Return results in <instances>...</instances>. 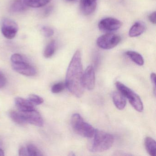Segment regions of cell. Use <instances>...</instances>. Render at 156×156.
Wrapping results in <instances>:
<instances>
[{
	"label": "cell",
	"instance_id": "obj_1",
	"mask_svg": "<svg viewBox=\"0 0 156 156\" xmlns=\"http://www.w3.org/2000/svg\"><path fill=\"white\" fill-rule=\"evenodd\" d=\"M83 73L81 53L78 50L75 53L69 64L65 83L67 89L77 98L83 95L84 90L83 83Z\"/></svg>",
	"mask_w": 156,
	"mask_h": 156
},
{
	"label": "cell",
	"instance_id": "obj_2",
	"mask_svg": "<svg viewBox=\"0 0 156 156\" xmlns=\"http://www.w3.org/2000/svg\"><path fill=\"white\" fill-rule=\"evenodd\" d=\"M94 140L90 147L92 152H103L108 150L113 146L114 137L113 135L103 130L95 129Z\"/></svg>",
	"mask_w": 156,
	"mask_h": 156
},
{
	"label": "cell",
	"instance_id": "obj_3",
	"mask_svg": "<svg viewBox=\"0 0 156 156\" xmlns=\"http://www.w3.org/2000/svg\"><path fill=\"white\" fill-rule=\"evenodd\" d=\"M11 61L12 68L19 73L28 76H34L36 74V69L30 64L26 58L22 55H12Z\"/></svg>",
	"mask_w": 156,
	"mask_h": 156
},
{
	"label": "cell",
	"instance_id": "obj_4",
	"mask_svg": "<svg viewBox=\"0 0 156 156\" xmlns=\"http://www.w3.org/2000/svg\"><path fill=\"white\" fill-rule=\"evenodd\" d=\"M71 125L74 131L78 135L85 137L92 138L95 130L93 126L86 122L78 114H75L71 119Z\"/></svg>",
	"mask_w": 156,
	"mask_h": 156
},
{
	"label": "cell",
	"instance_id": "obj_5",
	"mask_svg": "<svg viewBox=\"0 0 156 156\" xmlns=\"http://www.w3.org/2000/svg\"><path fill=\"white\" fill-rule=\"evenodd\" d=\"M115 85L119 92L128 99L131 105L136 111L139 112L143 111V103L138 95L120 82H116Z\"/></svg>",
	"mask_w": 156,
	"mask_h": 156
},
{
	"label": "cell",
	"instance_id": "obj_6",
	"mask_svg": "<svg viewBox=\"0 0 156 156\" xmlns=\"http://www.w3.org/2000/svg\"><path fill=\"white\" fill-rule=\"evenodd\" d=\"M119 35L115 34L108 33L103 34L97 40L98 46L104 50H110L117 46L121 41Z\"/></svg>",
	"mask_w": 156,
	"mask_h": 156
},
{
	"label": "cell",
	"instance_id": "obj_7",
	"mask_svg": "<svg viewBox=\"0 0 156 156\" xmlns=\"http://www.w3.org/2000/svg\"><path fill=\"white\" fill-rule=\"evenodd\" d=\"M1 30L3 36L9 40L15 38L19 31V26L14 21L4 18L1 23Z\"/></svg>",
	"mask_w": 156,
	"mask_h": 156
},
{
	"label": "cell",
	"instance_id": "obj_8",
	"mask_svg": "<svg viewBox=\"0 0 156 156\" xmlns=\"http://www.w3.org/2000/svg\"><path fill=\"white\" fill-rule=\"evenodd\" d=\"M122 23L119 20L113 18H106L101 20L98 24L100 30L105 32L115 31L120 29Z\"/></svg>",
	"mask_w": 156,
	"mask_h": 156
},
{
	"label": "cell",
	"instance_id": "obj_9",
	"mask_svg": "<svg viewBox=\"0 0 156 156\" xmlns=\"http://www.w3.org/2000/svg\"><path fill=\"white\" fill-rule=\"evenodd\" d=\"M26 123H30L37 126H43L44 121L41 114L35 109L25 112H20Z\"/></svg>",
	"mask_w": 156,
	"mask_h": 156
},
{
	"label": "cell",
	"instance_id": "obj_10",
	"mask_svg": "<svg viewBox=\"0 0 156 156\" xmlns=\"http://www.w3.org/2000/svg\"><path fill=\"white\" fill-rule=\"evenodd\" d=\"M83 83L84 88L93 90L95 85L94 70L92 66H89L83 73Z\"/></svg>",
	"mask_w": 156,
	"mask_h": 156
},
{
	"label": "cell",
	"instance_id": "obj_11",
	"mask_svg": "<svg viewBox=\"0 0 156 156\" xmlns=\"http://www.w3.org/2000/svg\"><path fill=\"white\" fill-rule=\"evenodd\" d=\"M97 0H80V9L85 16L91 15L96 9Z\"/></svg>",
	"mask_w": 156,
	"mask_h": 156
},
{
	"label": "cell",
	"instance_id": "obj_12",
	"mask_svg": "<svg viewBox=\"0 0 156 156\" xmlns=\"http://www.w3.org/2000/svg\"><path fill=\"white\" fill-rule=\"evenodd\" d=\"M15 104L20 112H25L34 109V105L30 101L22 98H16L15 99Z\"/></svg>",
	"mask_w": 156,
	"mask_h": 156
},
{
	"label": "cell",
	"instance_id": "obj_13",
	"mask_svg": "<svg viewBox=\"0 0 156 156\" xmlns=\"http://www.w3.org/2000/svg\"><path fill=\"white\" fill-rule=\"evenodd\" d=\"M146 30V26L141 22L135 23L129 29V35L130 37H136L140 36Z\"/></svg>",
	"mask_w": 156,
	"mask_h": 156
},
{
	"label": "cell",
	"instance_id": "obj_14",
	"mask_svg": "<svg viewBox=\"0 0 156 156\" xmlns=\"http://www.w3.org/2000/svg\"><path fill=\"white\" fill-rule=\"evenodd\" d=\"M112 98L115 106L118 109L122 110L126 107V97L119 92H114L112 94Z\"/></svg>",
	"mask_w": 156,
	"mask_h": 156
},
{
	"label": "cell",
	"instance_id": "obj_15",
	"mask_svg": "<svg viewBox=\"0 0 156 156\" xmlns=\"http://www.w3.org/2000/svg\"><path fill=\"white\" fill-rule=\"evenodd\" d=\"M28 8L23 0H13L11 4L10 9L12 12L18 13L25 11Z\"/></svg>",
	"mask_w": 156,
	"mask_h": 156
},
{
	"label": "cell",
	"instance_id": "obj_16",
	"mask_svg": "<svg viewBox=\"0 0 156 156\" xmlns=\"http://www.w3.org/2000/svg\"><path fill=\"white\" fill-rule=\"evenodd\" d=\"M145 146L146 150L151 156L156 155V141L151 137H147L145 139Z\"/></svg>",
	"mask_w": 156,
	"mask_h": 156
},
{
	"label": "cell",
	"instance_id": "obj_17",
	"mask_svg": "<svg viewBox=\"0 0 156 156\" xmlns=\"http://www.w3.org/2000/svg\"><path fill=\"white\" fill-rule=\"evenodd\" d=\"M126 54L127 56L129 57V59H131L134 62L138 65L141 66L144 64V59L142 55L139 53L134 51H129L126 52Z\"/></svg>",
	"mask_w": 156,
	"mask_h": 156
},
{
	"label": "cell",
	"instance_id": "obj_18",
	"mask_svg": "<svg viewBox=\"0 0 156 156\" xmlns=\"http://www.w3.org/2000/svg\"><path fill=\"white\" fill-rule=\"evenodd\" d=\"M28 7L38 8L45 6L51 0H23Z\"/></svg>",
	"mask_w": 156,
	"mask_h": 156
},
{
	"label": "cell",
	"instance_id": "obj_19",
	"mask_svg": "<svg viewBox=\"0 0 156 156\" xmlns=\"http://www.w3.org/2000/svg\"><path fill=\"white\" fill-rule=\"evenodd\" d=\"M56 50V42L52 41L47 44L44 52V55L46 58L51 57L54 55Z\"/></svg>",
	"mask_w": 156,
	"mask_h": 156
},
{
	"label": "cell",
	"instance_id": "obj_20",
	"mask_svg": "<svg viewBox=\"0 0 156 156\" xmlns=\"http://www.w3.org/2000/svg\"><path fill=\"white\" fill-rule=\"evenodd\" d=\"M9 116L11 119L18 125H23L26 123L20 112H18L12 110L10 112Z\"/></svg>",
	"mask_w": 156,
	"mask_h": 156
},
{
	"label": "cell",
	"instance_id": "obj_21",
	"mask_svg": "<svg viewBox=\"0 0 156 156\" xmlns=\"http://www.w3.org/2000/svg\"><path fill=\"white\" fill-rule=\"evenodd\" d=\"M27 152L28 155L30 156H43V154L41 151L34 145L33 144H29L27 147Z\"/></svg>",
	"mask_w": 156,
	"mask_h": 156
},
{
	"label": "cell",
	"instance_id": "obj_22",
	"mask_svg": "<svg viewBox=\"0 0 156 156\" xmlns=\"http://www.w3.org/2000/svg\"><path fill=\"white\" fill-rule=\"evenodd\" d=\"M28 99L34 105H41L44 102L43 99L41 97L34 94L30 95Z\"/></svg>",
	"mask_w": 156,
	"mask_h": 156
},
{
	"label": "cell",
	"instance_id": "obj_23",
	"mask_svg": "<svg viewBox=\"0 0 156 156\" xmlns=\"http://www.w3.org/2000/svg\"><path fill=\"white\" fill-rule=\"evenodd\" d=\"M66 85L63 83H59L53 86L51 91L54 94H59L63 91Z\"/></svg>",
	"mask_w": 156,
	"mask_h": 156
},
{
	"label": "cell",
	"instance_id": "obj_24",
	"mask_svg": "<svg viewBox=\"0 0 156 156\" xmlns=\"http://www.w3.org/2000/svg\"><path fill=\"white\" fill-rule=\"evenodd\" d=\"M41 31L44 36L46 38L51 37L54 34V30L48 26H43L42 27Z\"/></svg>",
	"mask_w": 156,
	"mask_h": 156
},
{
	"label": "cell",
	"instance_id": "obj_25",
	"mask_svg": "<svg viewBox=\"0 0 156 156\" xmlns=\"http://www.w3.org/2000/svg\"><path fill=\"white\" fill-rule=\"evenodd\" d=\"M7 83V79L4 74L0 71V88L4 87Z\"/></svg>",
	"mask_w": 156,
	"mask_h": 156
},
{
	"label": "cell",
	"instance_id": "obj_26",
	"mask_svg": "<svg viewBox=\"0 0 156 156\" xmlns=\"http://www.w3.org/2000/svg\"><path fill=\"white\" fill-rule=\"evenodd\" d=\"M156 12L154 11L151 12L148 16V20L151 23L155 24L156 23Z\"/></svg>",
	"mask_w": 156,
	"mask_h": 156
},
{
	"label": "cell",
	"instance_id": "obj_27",
	"mask_svg": "<svg viewBox=\"0 0 156 156\" xmlns=\"http://www.w3.org/2000/svg\"><path fill=\"white\" fill-rule=\"evenodd\" d=\"M53 10V8L52 6H49L44 11L43 13V16L45 17H48L52 12Z\"/></svg>",
	"mask_w": 156,
	"mask_h": 156
},
{
	"label": "cell",
	"instance_id": "obj_28",
	"mask_svg": "<svg viewBox=\"0 0 156 156\" xmlns=\"http://www.w3.org/2000/svg\"><path fill=\"white\" fill-rule=\"evenodd\" d=\"M151 79L153 87L154 94H156V74L154 73H152L151 75Z\"/></svg>",
	"mask_w": 156,
	"mask_h": 156
},
{
	"label": "cell",
	"instance_id": "obj_29",
	"mask_svg": "<svg viewBox=\"0 0 156 156\" xmlns=\"http://www.w3.org/2000/svg\"><path fill=\"white\" fill-rule=\"evenodd\" d=\"M19 155L20 156H29L27 149L24 147H22L19 150Z\"/></svg>",
	"mask_w": 156,
	"mask_h": 156
},
{
	"label": "cell",
	"instance_id": "obj_30",
	"mask_svg": "<svg viewBox=\"0 0 156 156\" xmlns=\"http://www.w3.org/2000/svg\"><path fill=\"white\" fill-rule=\"evenodd\" d=\"M4 152L1 148H0V156H4Z\"/></svg>",
	"mask_w": 156,
	"mask_h": 156
},
{
	"label": "cell",
	"instance_id": "obj_31",
	"mask_svg": "<svg viewBox=\"0 0 156 156\" xmlns=\"http://www.w3.org/2000/svg\"><path fill=\"white\" fill-rule=\"evenodd\" d=\"M67 1H74V0H67Z\"/></svg>",
	"mask_w": 156,
	"mask_h": 156
}]
</instances>
